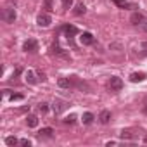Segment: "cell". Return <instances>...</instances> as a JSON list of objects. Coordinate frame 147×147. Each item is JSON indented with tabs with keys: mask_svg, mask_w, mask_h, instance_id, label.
Listing matches in <instances>:
<instances>
[{
	"mask_svg": "<svg viewBox=\"0 0 147 147\" xmlns=\"http://www.w3.org/2000/svg\"><path fill=\"white\" fill-rule=\"evenodd\" d=\"M99 119H100V123H102V125H107V123L111 121V113H109L107 109H104V111L99 114Z\"/></svg>",
	"mask_w": 147,
	"mask_h": 147,
	"instance_id": "12",
	"label": "cell"
},
{
	"mask_svg": "<svg viewBox=\"0 0 147 147\" xmlns=\"http://www.w3.org/2000/svg\"><path fill=\"white\" fill-rule=\"evenodd\" d=\"M38 111H40L42 114H45V113L49 111V104H47V102H40V104H38Z\"/></svg>",
	"mask_w": 147,
	"mask_h": 147,
	"instance_id": "21",
	"label": "cell"
},
{
	"mask_svg": "<svg viewBox=\"0 0 147 147\" xmlns=\"http://www.w3.org/2000/svg\"><path fill=\"white\" fill-rule=\"evenodd\" d=\"M62 7L64 9H71L73 7V0H62Z\"/></svg>",
	"mask_w": 147,
	"mask_h": 147,
	"instance_id": "24",
	"label": "cell"
},
{
	"mask_svg": "<svg viewBox=\"0 0 147 147\" xmlns=\"http://www.w3.org/2000/svg\"><path fill=\"white\" fill-rule=\"evenodd\" d=\"M119 137H121L123 140H125V138H126V140H131V138H133V133H131V131H128V130H123V131L119 133Z\"/></svg>",
	"mask_w": 147,
	"mask_h": 147,
	"instance_id": "19",
	"label": "cell"
},
{
	"mask_svg": "<svg viewBox=\"0 0 147 147\" xmlns=\"http://www.w3.org/2000/svg\"><path fill=\"white\" fill-rule=\"evenodd\" d=\"M62 121H64L66 125H75V123H76V114H69V116H66Z\"/></svg>",
	"mask_w": 147,
	"mask_h": 147,
	"instance_id": "18",
	"label": "cell"
},
{
	"mask_svg": "<svg viewBox=\"0 0 147 147\" xmlns=\"http://www.w3.org/2000/svg\"><path fill=\"white\" fill-rule=\"evenodd\" d=\"M5 144H7L9 147H12V145H18V144H19V140H18L16 137H7V138H5Z\"/></svg>",
	"mask_w": 147,
	"mask_h": 147,
	"instance_id": "20",
	"label": "cell"
},
{
	"mask_svg": "<svg viewBox=\"0 0 147 147\" xmlns=\"http://www.w3.org/2000/svg\"><path fill=\"white\" fill-rule=\"evenodd\" d=\"M109 49H116V50H121V49H123V45H121V43H111V45H109Z\"/></svg>",
	"mask_w": 147,
	"mask_h": 147,
	"instance_id": "26",
	"label": "cell"
},
{
	"mask_svg": "<svg viewBox=\"0 0 147 147\" xmlns=\"http://www.w3.org/2000/svg\"><path fill=\"white\" fill-rule=\"evenodd\" d=\"M23 99H24V97H23L21 94H12V95H11V100H23Z\"/></svg>",
	"mask_w": 147,
	"mask_h": 147,
	"instance_id": "25",
	"label": "cell"
},
{
	"mask_svg": "<svg viewBox=\"0 0 147 147\" xmlns=\"http://www.w3.org/2000/svg\"><path fill=\"white\" fill-rule=\"evenodd\" d=\"M54 137V130L52 128H42L40 131H38V138H52Z\"/></svg>",
	"mask_w": 147,
	"mask_h": 147,
	"instance_id": "8",
	"label": "cell"
},
{
	"mask_svg": "<svg viewBox=\"0 0 147 147\" xmlns=\"http://www.w3.org/2000/svg\"><path fill=\"white\" fill-rule=\"evenodd\" d=\"M144 111H145V114H147V107H145V109H144Z\"/></svg>",
	"mask_w": 147,
	"mask_h": 147,
	"instance_id": "32",
	"label": "cell"
},
{
	"mask_svg": "<svg viewBox=\"0 0 147 147\" xmlns=\"http://www.w3.org/2000/svg\"><path fill=\"white\" fill-rule=\"evenodd\" d=\"M94 118H95V116H94L92 113H83V118H82V119H83L85 125H90V123H94Z\"/></svg>",
	"mask_w": 147,
	"mask_h": 147,
	"instance_id": "16",
	"label": "cell"
},
{
	"mask_svg": "<svg viewBox=\"0 0 147 147\" xmlns=\"http://www.w3.org/2000/svg\"><path fill=\"white\" fill-rule=\"evenodd\" d=\"M144 21H145V18H144V14H140V12H133L131 18H130V23H131L133 26H140Z\"/></svg>",
	"mask_w": 147,
	"mask_h": 147,
	"instance_id": "5",
	"label": "cell"
},
{
	"mask_svg": "<svg viewBox=\"0 0 147 147\" xmlns=\"http://www.w3.org/2000/svg\"><path fill=\"white\" fill-rule=\"evenodd\" d=\"M113 4H114L116 7H119V9H126V7H130V4L126 2V0H113Z\"/></svg>",
	"mask_w": 147,
	"mask_h": 147,
	"instance_id": "17",
	"label": "cell"
},
{
	"mask_svg": "<svg viewBox=\"0 0 147 147\" xmlns=\"http://www.w3.org/2000/svg\"><path fill=\"white\" fill-rule=\"evenodd\" d=\"M16 18H18V14H16V9H12V7H7V9L4 11V21H5V23L12 24V23L16 21Z\"/></svg>",
	"mask_w": 147,
	"mask_h": 147,
	"instance_id": "2",
	"label": "cell"
},
{
	"mask_svg": "<svg viewBox=\"0 0 147 147\" xmlns=\"http://www.w3.org/2000/svg\"><path fill=\"white\" fill-rule=\"evenodd\" d=\"M142 49H144V50L147 52V42H142Z\"/></svg>",
	"mask_w": 147,
	"mask_h": 147,
	"instance_id": "31",
	"label": "cell"
},
{
	"mask_svg": "<svg viewBox=\"0 0 147 147\" xmlns=\"http://www.w3.org/2000/svg\"><path fill=\"white\" fill-rule=\"evenodd\" d=\"M45 4H47V9H52V0H45Z\"/></svg>",
	"mask_w": 147,
	"mask_h": 147,
	"instance_id": "30",
	"label": "cell"
},
{
	"mask_svg": "<svg viewBox=\"0 0 147 147\" xmlns=\"http://www.w3.org/2000/svg\"><path fill=\"white\" fill-rule=\"evenodd\" d=\"M23 50H24V52H36V50H38V42L33 40V38H28V40L23 43Z\"/></svg>",
	"mask_w": 147,
	"mask_h": 147,
	"instance_id": "3",
	"label": "cell"
},
{
	"mask_svg": "<svg viewBox=\"0 0 147 147\" xmlns=\"http://www.w3.org/2000/svg\"><path fill=\"white\" fill-rule=\"evenodd\" d=\"M57 85H59L61 88H69V87H71V80H69V78H59V80H57Z\"/></svg>",
	"mask_w": 147,
	"mask_h": 147,
	"instance_id": "15",
	"label": "cell"
},
{
	"mask_svg": "<svg viewBox=\"0 0 147 147\" xmlns=\"http://www.w3.org/2000/svg\"><path fill=\"white\" fill-rule=\"evenodd\" d=\"M52 50H54V54H57V55H62V57H67V55L64 54V50H62L61 47H57V45H54V49H52Z\"/></svg>",
	"mask_w": 147,
	"mask_h": 147,
	"instance_id": "22",
	"label": "cell"
},
{
	"mask_svg": "<svg viewBox=\"0 0 147 147\" xmlns=\"http://www.w3.org/2000/svg\"><path fill=\"white\" fill-rule=\"evenodd\" d=\"M80 42H82L83 45H92L95 40H94V35H92V33H88V31H83V33L80 35Z\"/></svg>",
	"mask_w": 147,
	"mask_h": 147,
	"instance_id": "6",
	"label": "cell"
},
{
	"mask_svg": "<svg viewBox=\"0 0 147 147\" xmlns=\"http://www.w3.org/2000/svg\"><path fill=\"white\" fill-rule=\"evenodd\" d=\"M140 28H142V30H144V31H147V19H145V21H144V23H142V24H140Z\"/></svg>",
	"mask_w": 147,
	"mask_h": 147,
	"instance_id": "29",
	"label": "cell"
},
{
	"mask_svg": "<svg viewBox=\"0 0 147 147\" xmlns=\"http://www.w3.org/2000/svg\"><path fill=\"white\" fill-rule=\"evenodd\" d=\"M21 73H23V67H18V69L14 71V75H12V78H14V76H19Z\"/></svg>",
	"mask_w": 147,
	"mask_h": 147,
	"instance_id": "27",
	"label": "cell"
},
{
	"mask_svg": "<svg viewBox=\"0 0 147 147\" xmlns=\"http://www.w3.org/2000/svg\"><path fill=\"white\" fill-rule=\"evenodd\" d=\"M19 145H23V147H30V145H31V140H28V138H21V140H19Z\"/></svg>",
	"mask_w": 147,
	"mask_h": 147,
	"instance_id": "23",
	"label": "cell"
},
{
	"mask_svg": "<svg viewBox=\"0 0 147 147\" xmlns=\"http://www.w3.org/2000/svg\"><path fill=\"white\" fill-rule=\"evenodd\" d=\"M62 31L66 33V36H67V38L78 35V28H76V26H73V24H66V26L62 28Z\"/></svg>",
	"mask_w": 147,
	"mask_h": 147,
	"instance_id": "7",
	"label": "cell"
},
{
	"mask_svg": "<svg viewBox=\"0 0 147 147\" xmlns=\"http://www.w3.org/2000/svg\"><path fill=\"white\" fill-rule=\"evenodd\" d=\"M26 125H28L30 128H35V126L38 125V118H36L35 114H28V116H26Z\"/></svg>",
	"mask_w": 147,
	"mask_h": 147,
	"instance_id": "13",
	"label": "cell"
},
{
	"mask_svg": "<svg viewBox=\"0 0 147 147\" xmlns=\"http://www.w3.org/2000/svg\"><path fill=\"white\" fill-rule=\"evenodd\" d=\"M85 12H87V7H85V4H83V2L76 4V7H75V14H76V16H82V14H85Z\"/></svg>",
	"mask_w": 147,
	"mask_h": 147,
	"instance_id": "14",
	"label": "cell"
},
{
	"mask_svg": "<svg viewBox=\"0 0 147 147\" xmlns=\"http://www.w3.org/2000/svg\"><path fill=\"white\" fill-rule=\"evenodd\" d=\"M38 80H42V82H45V80H47V76H45V73H42V71L38 73Z\"/></svg>",
	"mask_w": 147,
	"mask_h": 147,
	"instance_id": "28",
	"label": "cell"
},
{
	"mask_svg": "<svg viewBox=\"0 0 147 147\" xmlns=\"http://www.w3.org/2000/svg\"><path fill=\"white\" fill-rule=\"evenodd\" d=\"M52 109H54V113H55V114H59V113H62V111L66 109V102H62V100H54Z\"/></svg>",
	"mask_w": 147,
	"mask_h": 147,
	"instance_id": "11",
	"label": "cell"
},
{
	"mask_svg": "<svg viewBox=\"0 0 147 147\" xmlns=\"http://www.w3.org/2000/svg\"><path fill=\"white\" fill-rule=\"evenodd\" d=\"M50 23H52V18H50V14H47V12H42V14H38V18H36V24H38V26H42V28H47V26H50Z\"/></svg>",
	"mask_w": 147,
	"mask_h": 147,
	"instance_id": "1",
	"label": "cell"
},
{
	"mask_svg": "<svg viewBox=\"0 0 147 147\" xmlns=\"http://www.w3.org/2000/svg\"><path fill=\"white\" fill-rule=\"evenodd\" d=\"M109 88H111V92H119L123 88V80L118 78V76H113L109 80Z\"/></svg>",
	"mask_w": 147,
	"mask_h": 147,
	"instance_id": "4",
	"label": "cell"
},
{
	"mask_svg": "<svg viewBox=\"0 0 147 147\" xmlns=\"http://www.w3.org/2000/svg\"><path fill=\"white\" fill-rule=\"evenodd\" d=\"M144 140H145V142H147V137H145V138H144Z\"/></svg>",
	"mask_w": 147,
	"mask_h": 147,
	"instance_id": "33",
	"label": "cell"
},
{
	"mask_svg": "<svg viewBox=\"0 0 147 147\" xmlns=\"http://www.w3.org/2000/svg\"><path fill=\"white\" fill-rule=\"evenodd\" d=\"M145 78H147V75H145V73H131V75H130V82H133V83L144 82Z\"/></svg>",
	"mask_w": 147,
	"mask_h": 147,
	"instance_id": "9",
	"label": "cell"
},
{
	"mask_svg": "<svg viewBox=\"0 0 147 147\" xmlns=\"http://www.w3.org/2000/svg\"><path fill=\"white\" fill-rule=\"evenodd\" d=\"M24 80H26V83H30V85H35V83H36V76H35V71L28 69V71L24 73Z\"/></svg>",
	"mask_w": 147,
	"mask_h": 147,
	"instance_id": "10",
	"label": "cell"
}]
</instances>
